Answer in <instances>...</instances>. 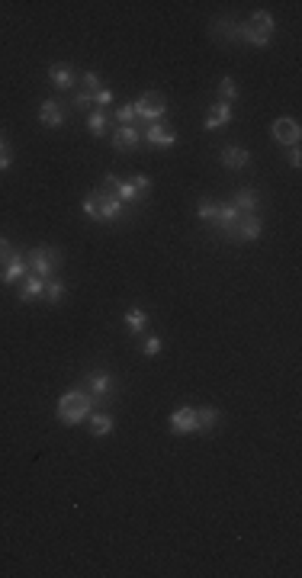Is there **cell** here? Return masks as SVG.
<instances>
[{
    "label": "cell",
    "instance_id": "d4e9b609",
    "mask_svg": "<svg viewBox=\"0 0 302 578\" xmlns=\"http://www.w3.org/2000/svg\"><path fill=\"white\" fill-rule=\"evenodd\" d=\"M248 26H254L261 36H274V29H276V23H274V17L267 13V10H257L254 17H251V23Z\"/></svg>",
    "mask_w": 302,
    "mask_h": 578
},
{
    "label": "cell",
    "instance_id": "277c9868",
    "mask_svg": "<svg viewBox=\"0 0 302 578\" xmlns=\"http://www.w3.org/2000/svg\"><path fill=\"white\" fill-rule=\"evenodd\" d=\"M81 389H84L87 395L94 399V405H97V401L113 399V395H116V376L106 373V370H94V373H87V379H84Z\"/></svg>",
    "mask_w": 302,
    "mask_h": 578
},
{
    "label": "cell",
    "instance_id": "f35d334b",
    "mask_svg": "<svg viewBox=\"0 0 302 578\" xmlns=\"http://www.w3.org/2000/svg\"><path fill=\"white\" fill-rule=\"evenodd\" d=\"M10 254H13V248H10V241L3 238V235H0V267L10 261Z\"/></svg>",
    "mask_w": 302,
    "mask_h": 578
},
{
    "label": "cell",
    "instance_id": "f1b7e54d",
    "mask_svg": "<svg viewBox=\"0 0 302 578\" xmlns=\"http://www.w3.org/2000/svg\"><path fill=\"white\" fill-rule=\"evenodd\" d=\"M68 106H71V110H77V112L90 110V106H94V94H87V90H74V94H71V100H68Z\"/></svg>",
    "mask_w": 302,
    "mask_h": 578
},
{
    "label": "cell",
    "instance_id": "6da1fadb",
    "mask_svg": "<svg viewBox=\"0 0 302 578\" xmlns=\"http://www.w3.org/2000/svg\"><path fill=\"white\" fill-rule=\"evenodd\" d=\"M94 411V399L87 395L84 389H68L61 399H58V421L74 428L81 421H87V415Z\"/></svg>",
    "mask_w": 302,
    "mask_h": 578
},
{
    "label": "cell",
    "instance_id": "484cf974",
    "mask_svg": "<svg viewBox=\"0 0 302 578\" xmlns=\"http://www.w3.org/2000/svg\"><path fill=\"white\" fill-rule=\"evenodd\" d=\"M87 129H90V135L103 139L106 129H110V119H106V112H103V110H94V112H90V119H87Z\"/></svg>",
    "mask_w": 302,
    "mask_h": 578
},
{
    "label": "cell",
    "instance_id": "3957f363",
    "mask_svg": "<svg viewBox=\"0 0 302 578\" xmlns=\"http://www.w3.org/2000/svg\"><path fill=\"white\" fill-rule=\"evenodd\" d=\"M94 203H97V215H100V222H123L125 215V203L113 190H97L94 193Z\"/></svg>",
    "mask_w": 302,
    "mask_h": 578
},
{
    "label": "cell",
    "instance_id": "52a82bcc",
    "mask_svg": "<svg viewBox=\"0 0 302 578\" xmlns=\"http://www.w3.org/2000/svg\"><path fill=\"white\" fill-rule=\"evenodd\" d=\"M142 141H148L151 148H174L177 145V132L164 126V122H151L148 129L142 132Z\"/></svg>",
    "mask_w": 302,
    "mask_h": 578
},
{
    "label": "cell",
    "instance_id": "ba28073f",
    "mask_svg": "<svg viewBox=\"0 0 302 578\" xmlns=\"http://www.w3.org/2000/svg\"><path fill=\"white\" fill-rule=\"evenodd\" d=\"M261 235H264V222H261L257 212L241 215L235 222V228H232V238H235V241H257Z\"/></svg>",
    "mask_w": 302,
    "mask_h": 578
},
{
    "label": "cell",
    "instance_id": "cb8c5ba5",
    "mask_svg": "<svg viewBox=\"0 0 302 578\" xmlns=\"http://www.w3.org/2000/svg\"><path fill=\"white\" fill-rule=\"evenodd\" d=\"M197 421H199V430H216L219 428V408H212V405H203V408H197Z\"/></svg>",
    "mask_w": 302,
    "mask_h": 578
},
{
    "label": "cell",
    "instance_id": "83f0119b",
    "mask_svg": "<svg viewBox=\"0 0 302 578\" xmlns=\"http://www.w3.org/2000/svg\"><path fill=\"white\" fill-rule=\"evenodd\" d=\"M46 299H48V306H58V302L65 299V283L48 277V280H46Z\"/></svg>",
    "mask_w": 302,
    "mask_h": 578
},
{
    "label": "cell",
    "instance_id": "e575fe53",
    "mask_svg": "<svg viewBox=\"0 0 302 578\" xmlns=\"http://www.w3.org/2000/svg\"><path fill=\"white\" fill-rule=\"evenodd\" d=\"M110 103H113V90H106V87H100V90H97V94H94V106H100V110H106Z\"/></svg>",
    "mask_w": 302,
    "mask_h": 578
},
{
    "label": "cell",
    "instance_id": "ac0fdd59",
    "mask_svg": "<svg viewBox=\"0 0 302 578\" xmlns=\"http://www.w3.org/2000/svg\"><path fill=\"white\" fill-rule=\"evenodd\" d=\"M219 161H222L225 168H232V170H241V168H248L251 151H248V148H238V145H225V148L219 151Z\"/></svg>",
    "mask_w": 302,
    "mask_h": 578
},
{
    "label": "cell",
    "instance_id": "8992f818",
    "mask_svg": "<svg viewBox=\"0 0 302 578\" xmlns=\"http://www.w3.org/2000/svg\"><path fill=\"white\" fill-rule=\"evenodd\" d=\"M39 122L46 129H61L68 122V103L61 100H42L39 103Z\"/></svg>",
    "mask_w": 302,
    "mask_h": 578
},
{
    "label": "cell",
    "instance_id": "30bf717a",
    "mask_svg": "<svg viewBox=\"0 0 302 578\" xmlns=\"http://www.w3.org/2000/svg\"><path fill=\"white\" fill-rule=\"evenodd\" d=\"M26 254L23 251H13L10 254V261L3 263V273H0V280H3V286H13V283H19L23 277H26Z\"/></svg>",
    "mask_w": 302,
    "mask_h": 578
},
{
    "label": "cell",
    "instance_id": "74e56055",
    "mask_svg": "<svg viewBox=\"0 0 302 578\" xmlns=\"http://www.w3.org/2000/svg\"><path fill=\"white\" fill-rule=\"evenodd\" d=\"M286 161H290V168H299V164H302V151H299V145H290V155H286Z\"/></svg>",
    "mask_w": 302,
    "mask_h": 578
},
{
    "label": "cell",
    "instance_id": "8d00e7d4",
    "mask_svg": "<svg viewBox=\"0 0 302 578\" xmlns=\"http://www.w3.org/2000/svg\"><path fill=\"white\" fill-rule=\"evenodd\" d=\"M84 215L90 219V222H100V215H97V203H94V193L84 199Z\"/></svg>",
    "mask_w": 302,
    "mask_h": 578
},
{
    "label": "cell",
    "instance_id": "7a4b0ae2",
    "mask_svg": "<svg viewBox=\"0 0 302 578\" xmlns=\"http://www.w3.org/2000/svg\"><path fill=\"white\" fill-rule=\"evenodd\" d=\"M61 261H65V254L58 251V248H46V244H39V248H32V251L26 254L29 273H36L42 280H48V277L61 267Z\"/></svg>",
    "mask_w": 302,
    "mask_h": 578
},
{
    "label": "cell",
    "instance_id": "44dd1931",
    "mask_svg": "<svg viewBox=\"0 0 302 578\" xmlns=\"http://www.w3.org/2000/svg\"><path fill=\"white\" fill-rule=\"evenodd\" d=\"M212 36L216 39H222V42H238V23L235 19H216L212 23Z\"/></svg>",
    "mask_w": 302,
    "mask_h": 578
},
{
    "label": "cell",
    "instance_id": "836d02e7",
    "mask_svg": "<svg viewBox=\"0 0 302 578\" xmlns=\"http://www.w3.org/2000/svg\"><path fill=\"white\" fill-rule=\"evenodd\" d=\"M161 347H164V341H161L158 335H151V337H145V344H142V354H148V357H158V354H161Z\"/></svg>",
    "mask_w": 302,
    "mask_h": 578
},
{
    "label": "cell",
    "instance_id": "9a60e30c",
    "mask_svg": "<svg viewBox=\"0 0 302 578\" xmlns=\"http://www.w3.org/2000/svg\"><path fill=\"white\" fill-rule=\"evenodd\" d=\"M48 81H52V87H58V90H71V87L77 84V71L61 61V65L48 68Z\"/></svg>",
    "mask_w": 302,
    "mask_h": 578
},
{
    "label": "cell",
    "instance_id": "ffe728a7",
    "mask_svg": "<svg viewBox=\"0 0 302 578\" xmlns=\"http://www.w3.org/2000/svg\"><path fill=\"white\" fill-rule=\"evenodd\" d=\"M238 42L264 48V46H270V36H261V32H257L254 26H248V23H238Z\"/></svg>",
    "mask_w": 302,
    "mask_h": 578
},
{
    "label": "cell",
    "instance_id": "4dcf8cb0",
    "mask_svg": "<svg viewBox=\"0 0 302 578\" xmlns=\"http://www.w3.org/2000/svg\"><path fill=\"white\" fill-rule=\"evenodd\" d=\"M216 212H219V206L212 203V199H199V203H197V215L203 219V222H209V225H212Z\"/></svg>",
    "mask_w": 302,
    "mask_h": 578
},
{
    "label": "cell",
    "instance_id": "d6986e66",
    "mask_svg": "<svg viewBox=\"0 0 302 578\" xmlns=\"http://www.w3.org/2000/svg\"><path fill=\"white\" fill-rule=\"evenodd\" d=\"M232 206H235L241 215H251V212H257V206H261V193L251 187H241L235 193V199H232Z\"/></svg>",
    "mask_w": 302,
    "mask_h": 578
},
{
    "label": "cell",
    "instance_id": "f546056e",
    "mask_svg": "<svg viewBox=\"0 0 302 578\" xmlns=\"http://www.w3.org/2000/svg\"><path fill=\"white\" fill-rule=\"evenodd\" d=\"M10 168H13V151H10V141L3 135V129H0V174Z\"/></svg>",
    "mask_w": 302,
    "mask_h": 578
},
{
    "label": "cell",
    "instance_id": "e0dca14e",
    "mask_svg": "<svg viewBox=\"0 0 302 578\" xmlns=\"http://www.w3.org/2000/svg\"><path fill=\"white\" fill-rule=\"evenodd\" d=\"M228 122H232V106H228V103H212V106H209V112H206L203 129H206V132H216V129H222V126H228Z\"/></svg>",
    "mask_w": 302,
    "mask_h": 578
},
{
    "label": "cell",
    "instance_id": "7402d4cb",
    "mask_svg": "<svg viewBox=\"0 0 302 578\" xmlns=\"http://www.w3.org/2000/svg\"><path fill=\"white\" fill-rule=\"evenodd\" d=\"M145 325H148V312H145V308H139V306L125 308V328H129L132 335H142Z\"/></svg>",
    "mask_w": 302,
    "mask_h": 578
},
{
    "label": "cell",
    "instance_id": "d590c367",
    "mask_svg": "<svg viewBox=\"0 0 302 578\" xmlns=\"http://www.w3.org/2000/svg\"><path fill=\"white\" fill-rule=\"evenodd\" d=\"M132 183H135V190H139L142 196L151 190V177H148V174H135V177H132Z\"/></svg>",
    "mask_w": 302,
    "mask_h": 578
},
{
    "label": "cell",
    "instance_id": "4316f807",
    "mask_svg": "<svg viewBox=\"0 0 302 578\" xmlns=\"http://www.w3.org/2000/svg\"><path fill=\"white\" fill-rule=\"evenodd\" d=\"M235 100H238L235 77H222V81H219V103H228V106H232Z\"/></svg>",
    "mask_w": 302,
    "mask_h": 578
},
{
    "label": "cell",
    "instance_id": "7c38bea8",
    "mask_svg": "<svg viewBox=\"0 0 302 578\" xmlns=\"http://www.w3.org/2000/svg\"><path fill=\"white\" fill-rule=\"evenodd\" d=\"M270 135H274L276 145H299V122L296 119H276L270 126Z\"/></svg>",
    "mask_w": 302,
    "mask_h": 578
},
{
    "label": "cell",
    "instance_id": "5b68a950",
    "mask_svg": "<svg viewBox=\"0 0 302 578\" xmlns=\"http://www.w3.org/2000/svg\"><path fill=\"white\" fill-rule=\"evenodd\" d=\"M168 112V100L161 94H154V90H148V94H142L139 100H135V116L139 119H145L151 126V122H161V116Z\"/></svg>",
    "mask_w": 302,
    "mask_h": 578
},
{
    "label": "cell",
    "instance_id": "1f68e13d",
    "mask_svg": "<svg viewBox=\"0 0 302 578\" xmlns=\"http://www.w3.org/2000/svg\"><path fill=\"white\" fill-rule=\"evenodd\" d=\"M135 119H139V116H135V103H123V106L116 110V122H119V126H132Z\"/></svg>",
    "mask_w": 302,
    "mask_h": 578
},
{
    "label": "cell",
    "instance_id": "2e32d148",
    "mask_svg": "<svg viewBox=\"0 0 302 578\" xmlns=\"http://www.w3.org/2000/svg\"><path fill=\"white\" fill-rule=\"evenodd\" d=\"M87 428H90L94 437H110L116 428V421L110 411H90V415H87Z\"/></svg>",
    "mask_w": 302,
    "mask_h": 578
},
{
    "label": "cell",
    "instance_id": "d6a6232c",
    "mask_svg": "<svg viewBox=\"0 0 302 578\" xmlns=\"http://www.w3.org/2000/svg\"><path fill=\"white\" fill-rule=\"evenodd\" d=\"M81 87H84L87 94H97V90H100V74H97V71H84V74H81Z\"/></svg>",
    "mask_w": 302,
    "mask_h": 578
},
{
    "label": "cell",
    "instance_id": "8fae6325",
    "mask_svg": "<svg viewBox=\"0 0 302 578\" xmlns=\"http://www.w3.org/2000/svg\"><path fill=\"white\" fill-rule=\"evenodd\" d=\"M110 141H113L116 151H139V145H142V132L135 129V126H119V129L110 135Z\"/></svg>",
    "mask_w": 302,
    "mask_h": 578
},
{
    "label": "cell",
    "instance_id": "5bb4252c",
    "mask_svg": "<svg viewBox=\"0 0 302 578\" xmlns=\"http://www.w3.org/2000/svg\"><path fill=\"white\" fill-rule=\"evenodd\" d=\"M19 302H36V299L46 296V280L42 277H36V273H26L23 277V283H19Z\"/></svg>",
    "mask_w": 302,
    "mask_h": 578
},
{
    "label": "cell",
    "instance_id": "4fadbf2b",
    "mask_svg": "<svg viewBox=\"0 0 302 578\" xmlns=\"http://www.w3.org/2000/svg\"><path fill=\"white\" fill-rule=\"evenodd\" d=\"M170 430L174 434H197L199 421H197V408H177L170 415Z\"/></svg>",
    "mask_w": 302,
    "mask_h": 578
},
{
    "label": "cell",
    "instance_id": "9c48e42d",
    "mask_svg": "<svg viewBox=\"0 0 302 578\" xmlns=\"http://www.w3.org/2000/svg\"><path fill=\"white\" fill-rule=\"evenodd\" d=\"M238 219H241V212H238L232 203H222V206H219L216 219H212V228H216L219 238H232V228H235Z\"/></svg>",
    "mask_w": 302,
    "mask_h": 578
},
{
    "label": "cell",
    "instance_id": "603a6c76",
    "mask_svg": "<svg viewBox=\"0 0 302 578\" xmlns=\"http://www.w3.org/2000/svg\"><path fill=\"white\" fill-rule=\"evenodd\" d=\"M113 193L119 196V199H123V203H139V199H142V193H139V190H135V183L132 180H116L113 183Z\"/></svg>",
    "mask_w": 302,
    "mask_h": 578
}]
</instances>
